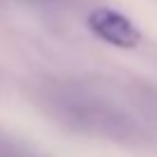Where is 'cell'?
Returning <instances> with one entry per match:
<instances>
[{
	"mask_svg": "<svg viewBox=\"0 0 157 157\" xmlns=\"http://www.w3.org/2000/svg\"><path fill=\"white\" fill-rule=\"evenodd\" d=\"M88 28L97 35L99 39L109 42L113 46H123V49H134L141 42L136 25L123 16L120 12H113L109 7H97L88 14Z\"/></svg>",
	"mask_w": 157,
	"mask_h": 157,
	"instance_id": "obj_1",
	"label": "cell"
}]
</instances>
